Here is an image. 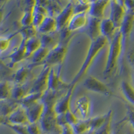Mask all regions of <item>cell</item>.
I'll return each instance as SVG.
<instances>
[{
  "instance_id": "obj_23",
  "label": "cell",
  "mask_w": 134,
  "mask_h": 134,
  "mask_svg": "<svg viewBox=\"0 0 134 134\" xmlns=\"http://www.w3.org/2000/svg\"><path fill=\"white\" fill-rule=\"evenodd\" d=\"M27 39L25 38H22L21 43L19 46L17 48L16 50L9 56V58L11 59L12 64H14L18 63L24 58H26V42Z\"/></svg>"
},
{
  "instance_id": "obj_1",
  "label": "cell",
  "mask_w": 134,
  "mask_h": 134,
  "mask_svg": "<svg viewBox=\"0 0 134 134\" xmlns=\"http://www.w3.org/2000/svg\"><path fill=\"white\" fill-rule=\"evenodd\" d=\"M107 42L108 41L107 39L103 36L99 37L97 40L91 42L83 63H82V65L77 72V73L74 76L73 79L72 80L70 83V85L75 86L81 81V79L87 73L88 69L90 68L93 61L96 58L98 54L100 52V50L105 47Z\"/></svg>"
},
{
  "instance_id": "obj_36",
  "label": "cell",
  "mask_w": 134,
  "mask_h": 134,
  "mask_svg": "<svg viewBox=\"0 0 134 134\" xmlns=\"http://www.w3.org/2000/svg\"><path fill=\"white\" fill-rule=\"evenodd\" d=\"M15 34H12V35L10 36L0 38V52H3V51H5V50L8 48L11 39H12Z\"/></svg>"
},
{
  "instance_id": "obj_40",
  "label": "cell",
  "mask_w": 134,
  "mask_h": 134,
  "mask_svg": "<svg viewBox=\"0 0 134 134\" xmlns=\"http://www.w3.org/2000/svg\"><path fill=\"white\" fill-rule=\"evenodd\" d=\"M111 134H124L123 131L121 130V127H120V125L117 127H115L113 130H111Z\"/></svg>"
},
{
  "instance_id": "obj_15",
  "label": "cell",
  "mask_w": 134,
  "mask_h": 134,
  "mask_svg": "<svg viewBox=\"0 0 134 134\" xmlns=\"http://www.w3.org/2000/svg\"><path fill=\"white\" fill-rule=\"evenodd\" d=\"M29 123L38 124L44 111V104L41 100L30 105L26 109Z\"/></svg>"
},
{
  "instance_id": "obj_18",
  "label": "cell",
  "mask_w": 134,
  "mask_h": 134,
  "mask_svg": "<svg viewBox=\"0 0 134 134\" xmlns=\"http://www.w3.org/2000/svg\"><path fill=\"white\" fill-rule=\"evenodd\" d=\"M48 16L46 8H44L41 1H36L34 8L33 23L32 25L36 29L40 26L44 20Z\"/></svg>"
},
{
  "instance_id": "obj_21",
  "label": "cell",
  "mask_w": 134,
  "mask_h": 134,
  "mask_svg": "<svg viewBox=\"0 0 134 134\" xmlns=\"http://www.w3.org/2000/svg\"><path fill=\"white\" fill-rule=\"evenodd\" d=\"M36 1L27 2V5L26 6L22 18L20 20V24L23 27H28L32 25L33 23L34 8Z\"/></svg>"
},
{
  "instance_id": "obj_14",
  "label": "cell",
  "mask_w": 134,
  "mask_h": 134,
  "mask_svg": "<svg viewBox=\"0 0 134 134\" xmlns=\"http://www.w3.org/2000/svg\"><path fill=\"white\" fill-rule=\"evenodd\" d=\"M109 4V1H91L90 8L88 9V16L102 20L104 18V12L105 8Z\"/></svg>"
},
{
  "instance_id": "obj_12",
  "label": "cell",
  "mask_w": 134,
  "mask_h": 134,
  "mask_svg": "<svg viewBox=\"0 0 134 134\" xmlns=\"http://www.w3.org/2000/svg\"><path fill=\"white\" fill-rule=\"evenodd\" d=\"M8 124L17 125H26L29 124L26 109L20 105L8 118Z\"/></svg>"
},
{
  "instance_id": "obj_8",
  "label": "cell",
  "mask_w": 134,
  "mask_h": 134,
  "mask_svg": "<svg viewBox=\"0 0 134 134\" xmlns=\"http://www.w3.org/2000/svg\"><path fill=\"white\" fill-rule=\"evenodd\" d=\"M75 86L70 85L66 91L58 98L54 105V111L57 115H63L71 111L70 101Z\"/></svg>"
},
{
  "instance_id": "obj_2",
  "label": "cell",
  "mask_w": 134,
  "mask_h": 134,
  "mask_svg": "<svg viewBox=\"0 0 134 134\" xmlns=\"http://www.w3.org/2000/svg\"><path fill=\"white\" fill-rule=\"evenodd\" d=\"M108 55L107 57V60L105 63L104 75L107 77L111 75L115 70L117 64L118 63L121 54L124 48V42L121 32L119 30L116 32L115 34L109 42Z\"/></svg>"
},
{
  "instance_id": "obj_33",
  "label": "cell",
  "mask_w": 134,
  "mask_h": 134,
  "mask_svg": "<svg viewBox=\"0 0 134 134\" xmlns=\"http://www.w3.org/2000/svg\"><path fill=\"white\" fill-rule=\"evenodd\" d=\"M64 117H65L66 125H69L71 127L75 125L78 122V121L79 120V119L78 118L76 115L75 113H73V112H72L71 111L66 113L64 114Z\"/></svg>"
},
{
  "instance_id": "obj_41",
  "label": "cell",
  "mask_w": 134,
  "mask_h": 134,
  "mask_svg": "<svg viewBox=\"0 0 134 134\" xmlns=\"http://www.w3.org/2000/svg\"><path fill=\"white\" fill-rule=\"evenodd\" d=\"M83 134H97V133H96V131H91V130H90V131H87V132L85 133H83Z\"/></svg>"
},
{
  "instance_id": "obj_35",
  "label": "cell",
  "mask_w": 134,
  "mask_h": 134,
  "mask_svg": "<svg viewBox=\"0 0 134 134\" xmlns=\"http://www.w3.org/2000/svg\"><path fill=\"white\" fill-rule=\"evenodd\" d=\"M128 122L134 130V109L129 107L127 111V114L125 117L123 119V121Z\"/></svg>"
},
{
  "instance_id": "obj_24",
  "label": "cell",
  "mask_w": 134,
  "mask_h": 134,
  "mask_svg": "<svg viewBox=\"0 0 134 134\" xmlns=\"http://www.w3.org/2000/svg\"><path fill=\"white\" fill-rule=\"evenodd\" d=\"M32 69H33L30 66V65L21 67L14 76V80L16 85H20L27 82V80Z\"/></svg>"
},
{
  "instance_id": "obj_26",
  "label": "cell",
  "mask_w": 134,
  "mask_h": 134,
  "mask_svg": "<svg viewBox=\"0 0 134 134\" xmlns=\"http://www.w3.org/2000/svg\"><path fill=\"white\" fill-rule=\"evenodd\" d=\"M42 3L46 8L48 16L56 18L60 13L63 8L61 7L60 3L57 1H41Z\"/></svg>"
},
{
  "instance_id": "obj_17",
  "label": "cell",
  "mask_w": 134,
  "mask_h": 134,
  "mask_svg": "<svg viewBox=\"0 0 134 134\" xmlns=\"http://www.w3.org/2000/svg\"><path fill=\"white\" fill-rule=\"evenodd\" d=\"M101 20L88 16V22L86 26V34L91 42L97 40L100 37V24Z\"/></svg>"
},
{
  "instance_id": "obj_13",
  "label": "cell",
  "mask_w": 134,
  "mask_h": 134,
  "mask_svg": "<svg viewBox=\"0 0 134 134\" xmlns=\"http://www.w3.org/2000/svg\"><path fill=\"white\" fill-rule=\"evenodd\" d=\"M134 25V13L131 12H126L124 20L122 21L119 27V32H121L124 42V45L126 42L127 40L130 37Z\"/></svg>"
},
{
  "instance_id": "obj_16",
  "label": "cell",
  "mask_w": 134,
  "mask_h": 134,
  "mask_svg": "<svg viewBox=\"0 0 134 134\" xmlns=\"http://www.w3.org/2000/svg\"><path fill=\"white\" fill-rule=\"evenodd\" d=\"M118 29L116 28L114 24L109 18H104L101 20L100 24V36L107 39L109 42L115 34Z\"/></svg>"
},
{
  "instance_id": "obj_39",
  "label": "cell",
  "mask_w": 134,
  "mask_h": 134,
  "mask_svg": "<svg viewBox=\"0 0 134 134\" xmlns=\"http://www.w3.org/2000/svg\"><path fill=\"white\" fill-rule=\"evenodd\" d=\"M62 134H75L72 128L69 125H66L62 127Z\"/></svg>"
},
{
  "instance_id": "obj_19",
  "label": "cell",
  "mask_w": 134,
  "mask_h": 134,
  "mask_svg": "<svg viewBox=\"0 0 134 134\" xmlns=\"http://www.w3.org/2000/svg\"><path fill=\"white\" fill-rule=\"evenodd\" d=\"M37 30L38 33L40 34H48L58 31L56 19L51 16H47L38 27Z\"/></svg>"
},
{
  "instance_id": "obj_10",
  "label": "cell",
  "mask_w": 134,
  "mask_h": 134,
  "mask_svg": "<svg viewBox=\"0 0 134 134\" xmlns=\"http://www.w3.org/2000/svg\"><path fill=\"white\" fill-rule=\"evenodd\" d=\"M74 14H75V9H74L73 2H69L68 4L64 8H63L58 16L55 18L57 21L58 31L66 27Z\"/></svg>"
},
{
  "instance_id": "obj_31",
  "label": "cell",
  "mask_w": 134,
  "mask_h": 134,
  "mask_svg": "<svg viewBox=\"0 0 134 134\" xmlns=\"http://www.w3.org/2000/svg\"><path fill=\"white\" fill-rule=\"evenodd\" d=\"M12 89L7 82H0V100H8L12 97Z\"/></svg>"
},
{
  "instance_id": "obj_29",
  "label": "cell",
  "mask_w": 134,
  "mask_h": 134,
  "mask_svg": "<svg viewBox=\"0 0 134 134\" xmlns=\"http://www.w3.org/2000/svg\"><path fill=\"white\" fill-rule=\"evenodd\" d=\"M44 93H33L30 92L27 94L23 99L20 101V105L26 109L30 105L40 101Z\"/></svg>"
},
{
  "instance_id": "obj_28",
  "label": "cell",
  "mask_w": 134,
  "mask_h": 134,
  "mask_svg": "<svg viewBox=\"0 0 134 134\" xmlns=\"http://www.w3.org/2000/svg\"><path fill=\"white\" fill-rule=\"evenodd\" d=\"M121 91L126 100L134 107V87L131 83L126 81H122L121 83Z\"/></svg>"
},
{
  "instance_id": "obj_32",
  "label": "cell",
  "mask_w": 134,
  "mask_h": 134,
  "mask_svg": "<svg viewBox=\"0 0 134 134\" xmlns=\"http://www.w3.org/2000/svg\"><path fill=\"white\" fill-rule=\"evenodd\" d=\"M75 13H88L90 8L91 2L89 1H76L73 2Z\"/></svg>"
},
{
  "instance_id": "obj_27",
  "label": "cell",
  "mask_w": 134,
  "mask_h": 134,
  "mask_svg": "<svg viewBox=\"0 0 134 134\" xmlns=\"http://www.w3.org/2000/svg\"><path fill=\"white\" fill-rule=\"evenodd\" d=\"M109 113V112L108 111L106 114H104L103 115H99L88 118L87 121H88L90 130L94 131L99 130L105 124V122L108 118Z\"/></svg>"
},
{
  "instance_id": "obj_30",
  "label": "cell",
  "mask_w": 134,
  "mask_h": 134,
  "mask_svg": "<svg viewBox=\"0 0 134 134\" xmlns=\"http://www.w3.org/2000/svg\"><path fill=\"white\" fill-rule=\"evenodd\" d=\"M72 128L75 134H83L87 131H90L87 119L86 120L79 119L75 125L72 126Z\"/></svg>"
},
{
  "instance_id": "obj_25",
  "label": "cell",
  "mask_w": 134,
  "mask_h": 134,
  "mask_svg": "<svg viewBox=\"0 0 134 134\" xmlns=\"http://www.w3.org/2000/svg\"><path fill=\"white\" fill-rule=\"evenodd\" d=\"M42 46L39 37L35 36L29 38L26 42V58H30L31 56Z\"/></svg>"
},
{
  "instance_id": "obj_6",
  "label": "cell",
  "mask_w": 134,
  "mask_h": 134,
  "mask_svg": "<svg viewBox=\"0 0 134 134\" xmlns=\"http://www.w3.org/2000/svg\"><path fill=\"white\" fill-rule=\"evenodd\" d=\"M51 66L43 65L42 69L38 76L33 80L30 92L33 93H44L48 88V81Z\"/></svg>"
},
{
  "instance_id": "obj_11",
  "label": "cell",
  "mask_w": 134,
  "mask_h": 134,
  "mask_svg": "<svg viewBox=\"0 0 134 134\" xmlns=\"http://www.w3.org/2000/svg\"><path fill=\"white\" fill-rule=\"evenodd\" d=\"M88 20V13H75L67 25V28L71 32L82 29L87 26Z\"/></svg>"
},
{
  "instance_id": "obj_5",
  "label": "cell",
  "mask_w": 134,
  "mask_h": 134,
  "mask_svg": "<svg viewBox=\"0 0 134 134\" xmlns=\"http://www.w3.org/2000/svg\"><path fill=\"white\" fill-rule=\"evenodd\" d=\"M83 85L87 90L93 93L107 97L113 95V93L107 85L93 76H88L84 81Z\"/></svg>"
},
{
  "instance_id": "obj_38",
  "label": "cell",
  "mask_w": 134,
  "mask_h": 134,
  "mask_svg": "<svg viewBox=\"0 0 134 134\" xmlns=\"http://www.w3.org/2000/svg\"><path fill=\"white\" fill-rule=\"evenodd\" d=\"M124 5L126 12H134V1H124Z\"/></svg>"
},
{
  "instance_id": "obj_34",
  "label": "cell",
  "mask_w": 134,
  "mask_h": 134,
  "mask_svg": "<svg viewBox=\"0 0 134 134\" xmlns=\"http://www.w3.org/2000/svg\"><path fill=\"white\" fill-rule=\"evenodd\" d=\"M26 127L29 134H42L39 124L29 123L26 125Z\"/></svg>"
},
{
  "instance_id": "obj_4",
  "label": "cell",
  "mask_w": 134,
  "mask_h": 134,
  "mask_svg": "<svg viewBox=\"0 0 134 134\" xmlns=\"http://www.w3.org/2000/svg\"><path fill=\"white\" fill-rule=\"evenodd\" d=\"M109 5L110 15L109 18L114 24L116 28L119 30L126 14L124 1H109Z\"/></svg>"
},
{
  "instance_id": "obj_20",
  "label": "cell",
  "mask_w": 134,
  "mask_h": 134,
  "mask_svg": "<svg viewBox=\"0 0 134 134\" xmlns=\"http://www.w3.org/2000/svg\"><path fill=\"white\" fill-rule=\"evenodd\" d=\"M41 41L42 46L46 47L48 49L53 48L60 42L59 32H54L48 34H40L39 37Z\"/></svg>"
},
{
  "instance_id": "obj_42",
  "label": "cell",
  "mask_w": 134,
  "mask_h": 134,
  "mask_svg": "<svg viewBox=\"0 0 134 134\" xmlns=\"http://www.w3.org/2000/svg\"><path fill=\"white\" fill-rule=\"evenodd\" d=\"M133 13H134V12H133Z\"/></svg>"
},
{
  "instance_id": "obj_3",
  "label": "cell",
  "mask_w": 134,
  "mask_h": 134,
  "mask_svg": "<svg viewBox=\"0 0 134 134\" xmlns=\"http://www.w3.org/2000/svg\"><path fill=\"white\" fill-rule=\"evenodd\" d=\"M69 44L59 42L53 48L50 49L46 59L42 63L41 65H60L63 64L67 52V47Z\"/></svg>"
},
{
  "instance_id": "obj_9",
  "label": "cell",
  "mask_w": 134,
  "mask_h": 134,
  "mask_svg": "<svg viewBox=\"0 0 134 134\" xmlns=\"http://www.w3.org/2000/svg\"><path fill=\"white\" fill-rule=\"evenodd\" d=\"M70 83H66L61 79L59 73H56L54 69L51 67L49 73L48 81L47 90L52 91H66L70 87Z\"/></svg>"
},
{
  "instance_id": "obj_22",
  "label": "cell",
  "mask_w": 134,
  "mask_h": 134,
  "mask_svg": "<svg viewBox=\"0 0 134 134\" xmlns=\"http://www.w3.org/2000/svg\"><path fill=\"white\" fill-rule=\"evenodd\" d=\"M49 51H50V49L44 47V46H41L31 56L30 58L32 64L30 65L32 69L39 65H41L42 63L46 59V57L48 54Z\"/></svg>"
},
{
  "instance_id": "obj_37",
  "label": "cell",
  "mask_w": 134,
  "mask_h": 134,
  "mask_svg": "<svg viewBox=\"0 0 134 134\" xmlns=\"http://www.w3.org/2000/svg\"><path fill=\"white\" fill-rule=\"evenodd\" d=\"M127 58V61L130 65L134 69V47H133L128 52Z\"/></svg>"
},
{
  "instance_id": "obj_7",
  "label": "cell",
  "mask_w": 134,
  "mask_h": 134,
  "mask_svg": "<svg viewBox=\"0 0 134 134\" xmlns=\"http://www.w3.org/2000/svg\"><path fill=\"white\" fill-rule=\"evenodd\" d=\"M92 103L89 97L86 95L79 97L75 103V112L79 117V119L86 120L90 118Z\"/></svg>"
}]
</instances>
